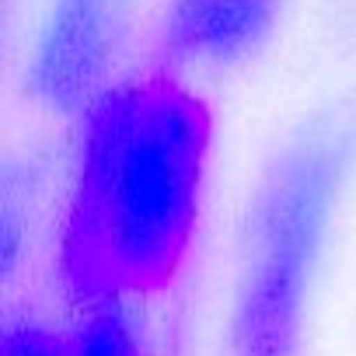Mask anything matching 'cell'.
<instances>
[{"label": "cell", "instance_id": "obj_1", "mask_svg": "<svg viewBox=\"0 0 356 356\" xmlns=\"http://www.w3.org/2000/svg\"><path fill=\"white\" fill-rule=\"evenodd\" d=\"M203 150L207 115L171 84L105 91L91 105L84 227L108 273L140 283L171 269L196 217Z\"/></svg>", "mask_w": 356, "mask_h": 356}, {"label": "cell", "instance_id": "obj_2", "mask_svg": "<svg viewBox=\"0 0 356 356\" xmlns=\"http://www.w3.org/2000/svg\"><path fill=\"white\" fill-rule=\"evenodd\" d=\"M307 164V161H304ZM290 168L280 182L259 231L255 266H252V290H248V335L276 339L286 328V314L297 304L304 262L314 248V234L325 217V186L321 168Z\"/></svg>", "mask_w": 356, "mask_h": 356}, {"label": "cell", "instance_id": "obj_3", "mask_svg": "<svg viewBox=\"0 0 356 356\" xmlns=\"http://www.w3.org/2000/svg\"><path fill=\"white\" fill-rule=\"evenodd\" d=\"M133 0H53L35 42L32 81L56 108L95 105L126 35Z\"/></svg>", "mask_w": 356, "mask_h": 356}, {"label": "cell", "instance_id": "obj_4", "mask_svg": "<svg viewBox=\"0 0 356 356\" xmlns=\"http://www.w3.org/2000/svg\"><path fill=\"white\" fill-rule=\"evenodd\" d=\"M280 0H171L161 29L168 56L220 67L252 53L273 29Z\"/></svg>", "mask_w": 356, "mask_h": 356}, {"label": "cell", "instance_id": "obj_5", "mask_svg": "<svg viewBox=\"0 0 356 356\" xmlns=\"http://www.w3.org/2000/svg\"><path fill=\"white\" fill-rule=\"evenodd\" d=\"M63 356H140L129 325L115 311L91 314L74 339L63 346Z\"/></svg>", "mask_w": 356, "mask_h": 356}]
</instances>
